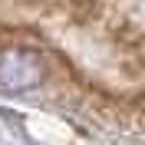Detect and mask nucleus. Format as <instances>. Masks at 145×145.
I'll return each mask as SVG.
<instances>
[{"label": "nucleus", "instance_id": "nucleus-1", "mask_svg": "<svg viewBox=\"0 0 145 145\" xmlns=\"http://www.w3.org/2000/svg\"><path fill=\"white\" fill-rule=\"evenodd\" d=\"M0 79L10 89H30L43 79V59L30 50H7L0 56Z\"/></svg>", "mask_w": 145, "mask_h": 145}]
</instances>
